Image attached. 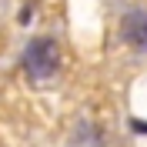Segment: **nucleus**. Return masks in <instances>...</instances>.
I'll return each instance as SVG.
<instances>
[{
	"label": "nucleus",
	"instance_id": "f257e3e1",
	"mask_svg": "<svg viewBox=\"0 0 147 147\" xmlns=\"http://www.w3.org/2000/svg\"><path fill=\"white\" fill-rule=\"evenodd\" d=\"M57 67H60V47L57 40L50 37H40V40H30L27 50H24V70L37 80H47V77H54Z\"/></svg>",
	"mask_w": 147,
	"mask_h": 147
},
{
	"label": "nucleus",
	"instance_id": "f03ea898",
	"mask_svg": "<svg viewBox=\"0 0 147 147\" xmlns=\"http://www.w3.org/2000/svg\"><path fill=\"white\" fill-rule=\"evenodd\" d=\"M120 37H124V44L137 47V50H147V13L130 10L124 17V24H120Z\"/></svg>",
	"mask_w": 147,
	"mask_h": 147
},
{
	"label": "nucleus",
	"instance_id": "7ed1b4c3",
	"mask_svg": "<svg viewBox=\"0 0 147 147\" xmlns=\"http://www.w3.org/2000/svg\"><path fill=\"white\" fill-rule=\"evenodd\" d=\"M130 127L137 130V134H147V120H137V117H134V120H130Z\"/></svg>",
	"mask_w": 147,
	"mask_h": 147
}]
</instances>
